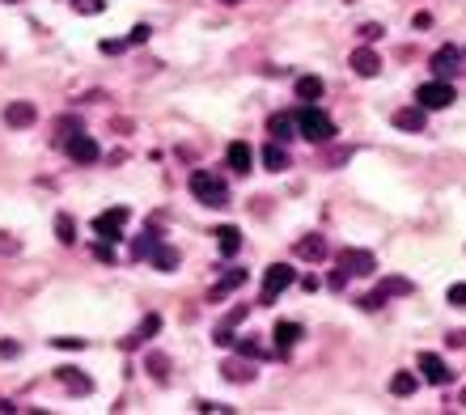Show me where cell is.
<instances>
[{"instance_id": "obj_1", "label": "cell", "mask_w": 466, "mask_h": 415, "mask_svg": "<svg viewBox=\"0 0 466 415\" xmlns=\"http://www.w3.org/2000/svg\"><path fill=\"white\" fill-rule=\"evenodd\" d=\"M293 119H297V140H309V144H327V140L335 136V123H331V115H327L323 107H301Z\"/></svg>"}, {"instance_id": "obj_2", "label": "cell", "mask_w": 466, "mask_h": 415, "mask_svg": "<svg viewBox=\"0 0 466 415\" xmlns=\"http://www.w3.org/2000/svg\"><path fill=\"white\" fill-rule=\"evenodd\" d=\"M191 195H195L203 208H229V187H225L217 174H208V170H195V174H191Z\"/></svg>"}, {"instance_id": "obj_3", "label": "cell", "mask_w": 466, "mask_h": 415, "mask_svg": "<svg viewBox=\"0 0 466 415\" xmlns=\"http://www.w3.org/2000/svg\"><path fill=\"white\" fill-rule=\"evenodd\" d=\"M453 102H458V93H453L449 81H428V85L416 89V107H424V111H445Z\"/></svg>"}, {"instance_id": "obj_4", "label": "cell", "mask_w": 466, "mask_h": 415, "mask_svg": "<svg viewBox=\"0 0 466 415\" xmlns=\"http://www.w3.org/2000/svg\"><path fill=\"white\" fill-rule=\"evenodd\" d=\"M64 148H68V157H72L77 166H93V162L102 157V148H98V140H93V136H81V132L64 136Z\"/></svg>"}, {"instance_id": "obj_5", "label": "cell", "mask_w": 466, "mask_h": 415, "mask_svg": "<svg viewBox=\"0 0 466 415\" xmlns=\"http://www.w3.org/2000/svg\"><path fill=\"white\" fill-rule=\"evenodd\" d=\"M293 280H297V272H293L288 263H272V267H267V276H263V305H272V301L293 284Z\"/></svg>"}, {"instance_id": "obj_6", "label": "cell", "mask_w": 466, "mask_h": 415, "mask_svg": "<svg viewBox=\"0 0 466 415\" xmlns=\"http://www.w3.org/2000/svg\"><path fill=\"white\" fill-rule=\"evenodd\" d=\"M123 225H127V208H111V212H102L98 221H93V233L102 237V242H119L123 237Z\"/></svg>"}, {"instance_id": "obj_7", "label": "cell", "mask_w": 466, "mask_h": 415, "mask_svg": "<svg viewBox=\"0 0 466 415\" xmlns=\"http://www.w3.org/2000/svg\"><path fill=\"white\" fill-rule=\"evenodd\" d=\"M348 64H352V72H356V77H378V72H382V56L373 51V42L356 47L352 56H348Z\"/></svg>"}, {"instance_id": "obj_8", "label": "cell", "mask_w": 466, "mask_h": 415, "mask_svg": "<svg viewBox=\"0 0 466 415\" xmlns=\"http://www.w3.org/2000/svg\"><path fill=\"white\" fill-rule=\"evenodd\" d=\"M420 373H424V382H433V386H449L453 382V373H449V365L437 356V352H420Z\"/></svg>"}, {"instance_id": "obj_9", "label": "cell", "mask_w": 466, "mask_h": 415, "mask_svg": "<svg viewBox=\"0 0 466 415\" xmlns=\"http://www.w3.org/2000/svg\"><path fill=\"white\" fill-rule=\"evenodd\" d=\"M339 267H343L348 276H373V272H378V258H373V250H343Z\"/></svg>"}, {"instance_id": "obj_10", "label": "cell", "mask_w": 466, "mask_h": 415, "mask_svg": "<svg viewBox=\"0 0 466 415\" xmlns=\"http://www.w3.org/2000/svg\"><path fill=\"white\" fill-rule=\"evenodd\" d=\"M398 132H424V123H428V111L424 107H403V111H394V119H390Z\"/></svg>"}, {"instance_id": "obj_11", "label": "cell", "mask_w": 466, "mask_h": 415, "mask_svg": "<svg viewBox=\"0 0 466 415\" xmlns=\"http://www.w3.org/2000/svg\"><path fill=\"white\" fill-rule=\"evenodd\" d=\"M56 377H60V386H64L68 394H77V398L93 394V382L85 377V369H56Z\"/></svg>"}, {"instance_id": "obj_12", "label": "cell", "mask_w": 466, "mask_h": 415, "mask_svg": "<svg viewBox=\"0 0 466 415\" xmlns=\"http://www.w3.org/2000/svg\"><path fill=\"white\" fill-rule=\"evenodd\" d=\"M267 140H276V144L297 140V119H293V115H272V119H267Z\"/></svg>"}, {"instance_id": "obj_13", "label": "cell", "mask_w": 466, "mask_h": 415, "mask_svg": "<svg viewBox=\"0 0 466 415\" xmlns=\"http://www.w3.org/2000/svg\"><path fill=\"white\" fill-rule=\"evenodd\" d=\"M433 72H437V81H453L462 68H458V51L453 47H441L437 56H433Z\"/></svg>"}, {"instance_id": "obj_14", "label": "cell", "mask_w": 466, "mask_h": 415, "mask_svg": "<svg viewBox=\"0 0 466 415\" xmlns=\"http://www.w3.org/2000/svg\"><path fill=\"white\" fill-rule=\"evenodd\" d=\"M297 258H305V263H318V258H327V237H318V233H305L297 246Z\"/></svg>"}, {"instance_id": "obj_15", "label": "cell", "mask_w": 466, "mask_h": 415, "mask_svg": "<svg viewBox=\"0 0 466 415\" xmlns=\"http://www.w3.org/2000/svg\"><path fill=\"white\" fill-rule=\"evenodd\" d=\"M34 119H38L34 102H9V107H5V123L9 127H30Z\"/></svg>"}, {"instance_id": "obj_16", "label": "cell", "mask_w": 466, "mask_h": 415, "mask_svg": "<svg viewBox=\"0 0 466 415\" xmlns=\"http://www.w3.org/2000/svg\"><path fill=\"white\" fill-rule=\"evenodd\" d=\"M148 263H153V267H157V272H174V267L182 263V254H178L174 246H166V242H157V250H153V254H148Z\"/></svg>"}, {"instance_id": "obj_17", "label": "cell", "mask_w": 466, "mask_h": 415, "mask_svg": "<svg viewBox=\"0 0 466 415\" xmlns=\"http://www.w3.org/2000/svg\"><path fill=\"white\" fill-rule=\"evenodd\" d=\"M225 162H229V170H238V174H250V144H242V140H233L229 148H225Z\"/></svg>"}, {"instance_id": "obj_18", "label": "cell", "mask_w": 466, "mask_h": 415, "mask_svg": "<svg viewBox=\"0 0 466 415\" xmlns=\"http://www.w3.org/2000/svg\"><path fill=\"white\" fill-rule=\"evenodd\" d=\"M217 250H221L225 258H233V254L242 250V229H238V225H221V229H217Z\"/></svg>"}, {"instance_id": "obj_19", "label": "cell", "mask_w": 466, "mask_h": 415, "mask_svg": "<svg viewBox=\"0 0 466 415\" xmlns=\"http://www.w3.org/2000/svg\"><path fill=\"white\" fill-rule=\"evenodd\" d=\"M263 166L276 174V170H288V148L284 144H276V140H267V148H263Z\"/></svg>"}, {"instance_id": "obj_20", "label": "cell", "mask_w": 466, "mask_h": 415, "mask_svg": "<svg viewBox=\"0 0 466 415\" xmlns=\"http://www.w3.org/2000/svg\"><path fill=\"white\" fill-rule=\"evenodd\" d=\"M242 284H246V272H242V267H233V272H225V280H221L208 297H212V301H221L225 292H233V288H242Z\"/></svg>"}, {"instance_id": "obj_21", "label": "cell", "mask_w": 466, "mask_h": 415, "mask_svg": "<svg viewBox=\"0 0 466 415\" xmlns=\"http://www.w3.org/2000/svg\"><path fill=\"white\" fill-rule=\"evenodd\" d=\"M221 373H225V382H254V369L246 365V360H225Z\"/></svg>"}, {"instance_id": "obj_22", "label": "cell", "mask_w": 466, "mask_h": 415, "mask_svg": "<svg viewBox=\"0 0 466 415\" xmlns=\"http://www.w3.org/2000/svg\"><path fill=\"white\" fill-rule=\"evenodd\" d=\"M297 97L301 102H318L323 97V81L318 77H297Z\"/></svg>"}, {"instance_id": "obj_23", "label": "cell", "mask_w": 466, "mask_h": 415, "mask_svg": "<svg viewBox=\"0 0 466 415\" xmlns=\"http://www.w3.org/2000/svg\"><path fill=\"white\" fill-rule=\"evenodd\" d=\"M153 250H157V233H136L132 237V258L140 263V258H148Z\"/></svg>"}, {"instance_id": "obj_24", "label": "cell", "mask_w": 466, "mask_h": 415, "mask_svg": "<svg viewBox=\"0 0 466 415\" xmlns=\"http://www.w3.org/2000/svg\"><path fill=\"white\" fill-rule=\"evenodd\" d=\"M238 352H242L246 360H263V356H272V347H263V343H258V335H246V339H238Z\"/></svg>"}, {"instance_id": "obj_25", "label": "cell", "mask_w": 466, "mask_h": 415, "mask_svg": "<svg viewBox=\"0 0 466 415\" xmlns=\"http://www.w3.org/2000/svg\"><path fill=\"white\" fill-rule=\"evenodd\" d=\"M144 365H148V373L157 377V382H166V377H170V356H166V352H148Z\"/></svg>"}, {"instance_id": "obj_26", "label": "cell", "mask_w": 466, "mask_h": 415, "mask_svg": "<svg viewBox=\"0 0 466 415\" xmlns=\"http://www.w3.org/2000/svg\"><path fill=\"white\" fill-rule=\"evenodd\" d=\"M157 331H162V318H157V314H148V318L140 322V331H136V335L127 339V347H136V343H144V339H153V335H157Z\"/></svg>"}, {"instance_id": "obj_27", "label": "cell", "mask_w": 466, "mask_h": 415, "mask_svg": "<svg viewBox=\"0 0 466 415\" xmlns=\"http://www.w3.org/2000/svg\"><path fill=\"white\" fill-rule=\"evenodd\" d=\"M416 377H411V373H394L390 377V394H398V398H411V394H416Z\"/></svg>"}, {"instance_id": "obj_28", "label": "cell", "mask_w": 466, "mask_h": 415, "mask_svg": "<svg viewBox=\"0 0 466 415\" xmlns=\"http://www.w3.org/2000/svg\"><path fill=\"white\" fill-rule=\"evenodd\" d=\"M301 335H305V331H301L297 322H280V327H276V343H280L284 352H288V347H293V343H297Z\"/></svg>"}, {"instance_id": "obj_29", "label": "cell", "mask_w": 466, "mask_h": 415, "mask_svg": "<svg viewBox=\"0 0 466 415\" xmlns=\"http://www.w3.org/2000/svg\"><path fill=\"white\" fill-rule=\"evenodd\" d=\"M382 292H386V297H403V292H411V280H403V276H386V280H382Z\"/></svg>"}, {"instance_id": "obj_30", "label": "cell", "mask_w": 466, "mask_h": 415, "mask_svg": "<svg viewBox=\"0 0 466 415\" xmlns=\"http://www.w3.org/2000/svg\"><path fill=\"white\" fill-rule=\"evenodd\" d=\"M56 237H60L64 246H72V242H77V225H72L68 217H56Z\"/></svg>"}, {"instance_id": "obj_31", "label": "cell", "mask_w": 466, "mask_h": 415, "mask_svg": "<svg viewBox=\"0 0 466 415\" xmlns=\"http://www.w3.org/2000/svg\"><path fill=\"white\" fill-rule=\"evenodd\" d=\"M356 305H360V309H365V314H373V309H382V305H386V292L378 288V292H369V297H360Z\"/></svg>"}, {"instance_id": "obj_32", "label": "cell", "mask_w": 466, "mask_h": 415, "mask_svg": "<svg viewBox=\"0 0 466 415\" xmlns=\"http://www.w3.org/2000/svg\"><path fill=\"white\" fill-rule=\"evenodd\" d=\"M356 34H360V38H365V42H378V38L386 34V26H382V22H365V26H360Z\"/></svg>"}, {"instance_id": "obj_33", "label": "cell", "mask_w": 466, "mask_h": 415, "mask_svg": "<svg viewBox=\"0 0 466 415\" xmlns=\"http://www.w3.org/2000/svg\"><path fill=\"white\" fill-rule=\"evenodd\" d=\"M72 9L89 17V13H102V9H107V0H72Z\"/></svg>"}, {"instance_id": "obj_34", "label": "cell", "mask_w": 466, "mask_h": 415, "mask_svg": "<svg viewBox=\"0 0 466 415\" xmlns=\"http://www.w3.org/2000/svg\"><path fill=\"white\" fill-rule=\"evenodd\" d=\"M445 301H449V305H458V309H466V284H449Z\"/></svg>"}, {"instance_id": "obj_35", "label": "cell", "mask_w": 466, "mask_h": 415, "mask_svg": "<svg viewBox=\"0 0 466 415\" xmlns=\"http://www.w3.org/2000/svg\"><path fill=\"white\" fill-rule=\"evenodd\" d=\"M22 250V242L17 237H9V233H0V254H17Z\"/></svg>"}, {"instance_id": "obj_36", "label": "cell", "mask_w": 466, "mask_h": 415, "mask_svg": "<svg viewBox=\"0 0 466 415\" xmlns=\"http://www.w3.org/2000/svg\"><path fill=\"white\" fill-rule=\"evenodd\" d=\"M195 411H208V415H225V411H233V407H225V402H195Z\"/></svg>"}, {"instance_id": "obj_37", "label": "cell", "mask_w": 466, "mask_h": 415, "mask_svg": "<svg viewBox=\"0 0 466 415\" xmlns=\"http://www.w3.org/2000/svg\"><path fill=\"white\" fill-rule=\"evenodd\" d=\"M148 34H153L148 26H132V34H127V42H132V47H136V42H148Z\"/></svg>"}, {"instance_id": "obj_38", "label": "cell", "mask_w": 466, "mask_h": 415, "mask_svg": "<svg viewBox=\"0 0 466 415\" xmlns=\"http://www.w3.org/2000/svg\"><path fill=\"white\" fill-rule=\"evenodd\" d=\"M93 254L102 258V263H111V258H115V250H111V242H98V246H93Z\"/></svg>"}, {"instance_id": "obj_39", "label": "cell", "mask_w": 466, "mask_h": 415, "mask_svg": "<svg viewBox=\"0 0 466 415\" xmlns=\"http://www.w3.org/2000/svg\"><path fill=\"white\" fill-rule=\"evenodd\" d=\"M56 347H68V352H77V347H85V339H51Z\"/></svg>"}, {"instance_id": "obj_40", "label": "cell", "mask_w": 466, "mask_h": 415, "mask_svg": "<svg viewBox=\"0 0 466 415\" xmlns=\"http://www.w3.org/2000/svg\"><path fill=\"white\" fill-rule=\"evenodd\" d=\"M343 284H348V272H343V267H339V272H331V288H343Z\"/></svg>"}, {"instance_id": "obj_41", "label": "cell", "mask_w": 466, "mask_h": 415, "mask_svg": "<svg viewBox=\"0 0 466 415\" xmlns=\"http://www.w3.org/2000/svg\"><path fill=\"white\" fill-rule=\"evenodd\" d=\"M449 343H453V347H466V331H453V335H449Z\"/></svg>"}, {"instance_id": "obj_42", "label": "cell", "mask_w": 466, "mask_h": 415, "mask_svg": "<svg viewBox=\"0 0 466 415\" xmlns=\"http://www.w3.org/2000/svg\"><path fill=\"white\" fill-rule=\"evenodd\" d=\"M221 5H242V0H221Z\"/></svg>"}, {"instance_id": "obj_43", "label": "cell", "mask_w": 466, "mask_h": 415, "mask_svg": "<svg viewBox=\"0 0 466 415\" xmlns=\"http://www.w3.org/2000/svg\"><path fill=\"white\" fill-rule=\"evenodd\" d=\"M5 5H17V0H5Z\"/></svg>"}]
</instances>
